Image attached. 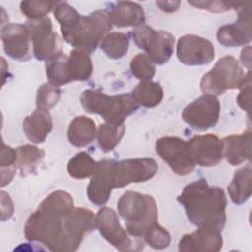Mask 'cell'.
<instances>
[{
  "instance_id": "1",
  "label": "cell",
  "mask_w": 252,
  "mask_h": 252,
  "mask_svg": "<svg viewBox=\"0 0 252 252\" xmlns=\"http://www.w3.org/2000/svg\"><path fill=\"white\" fill-rule=\"evenodd\" d=\"M96 228L95 216L86 208H75L72 196L63 190L50 193L27 220L24 232L56 252L76 251L86 232Z\"/></svg>"
},
{
  "instance_id": "2",
  "label": "cell",
  "mask_w": 252,
  "mask_h": 252,
  "mask_svg": "<svg viewBox=\"0 0 252 252\" xmlns=\"http://www.w3.org/2000/svg\"><path fill=\"white\" fill-rule=\"evenodd\" d=\"M177 200L194 225L222 230L227 205L222 188L210 186L206 179L201 178L186 185Z\"/></svg>"
},
{
  "instance_id": "3",
  "label": "cell",
  "mask_w": 252,
  "mask_h": 252,
  "mask_svg": "<svg viewBox=\"0 0 252 252\" xmlns=\"http://www.w3.org/2000/svg\"><path fill=\"white\" fill-rule=\"evenodd\" d=\"M117 210L127 232L135 238L144 239L158 224L157 203L151 195L126 191L117 202Z\"/></svg>"
},
{
  "instance_id": "4",
  "label": "cell",
  "mask_w": 252,
  "mask_h": 252,
  "mask_svg": "<svg viewBox=\"0 0 252 252\" xmlns=\"http://www.w3.org/2000/svg\"><path fill=\"white\" fill-rule=\"evenodd\" d=\"M80 101L87 112L98 114L105 122L115 125L124 124V120L139 107L129 93L108 95L91 89L82 93Z\"/></svg>"
},
{
  "instance_id": "5",
  "label": "cell",
  "mask_w": 252,
  "mask_h": 252,
  "mask_svg": "<svg viewBox=\"0 0 252 252\" xmlns=\"http://www.w3.org/2000/svg\"><path fill=\"white\" fill-rule=\"evenodd\" d=\"M111 28L108 11L96 10L88 16H81L73 28L61 32L66 42L77 49L91 53L96 49L99 41Z\"/></svg>"
},
{
  "instance_id": "6",
  "label": "cell",
  "mask_w": 252,
  "mask_h": 252,
  "mask_svg": "<svg viewBox=\"0 0 252 252\" xmlns=\"http://www.w3.org/2000/svg\"><path fill=\"white\" fill-rule=\"evenodd\" d=\"M250 79V71L244 74L239 62L230 55L221 57L201 80V91L205 94L220 95L227 90L241 89Z\"/></svg>"
},
{
  "instance_id": "7",
  "label": "cell",
  "mask_w": 252,
  "mask_h": 252,
  "mask_svg": "<svg viewBox=\"0 0 252 252\" xmlns=\"http://www.w3.org/2000/svg\"><path fill=\"white\" fill-rule=\"evenodd\" d=\"M131 34L135 44L146 51L153 63L162 65L170 59L175 38L169 32L156 31L147 25H141L136 27Z\"/></svg>"
},
{
  "instance_id": "8",
  "label": "cell",
  "mask_w": 252,
  "mask_h": 252,
  "mask_svg": "<svg viewBox=\"0 0 252 252\" xmlns=\"http://www.w3.org/2000/svg\"><path fill=\"white\" fill-rule=\"evenodd\" d=\"M158 171V164L150 158H127L111 162V179L113 188H122L131 183L150 180Z\"/></svg>"
},
{
  "instance_id": "9",
  "label": "cell",
  "mask_w": 252,
  "mask_h": 252,
  "mask_svg": "<svg viewBox=\"0 0 252 252\" xmlns=\"http://www.w3.org/2000/svg\"><path fill=\"white\" fill-rule=\"evenodd\" d=\"M29 30L32 52L38 60H49L63 53L58 34L52 30V23L48 17L38 20H29L25 24Z\"/></svg>"
},
{
  "instance_id": "10",
  "label": "cell",
  "mask_w": 252,
  "mask_h": 252,
  "mask_svg": "<svg viewBox=\"0 0 252 252\" xmlns=\"http://www.w3.org/2000/svg\"><path fill=\"white\" fill-rule=\"evenodd\" d=\"M157 154L178 175L191 173L196 164L192 159L188 141L179 137H161L156 142Z\"/></svg>"
},
{
  "instance_id": "11",
  "label": "cell",
  "mask_w": 252,
  "mask_h": 252,
  "mask_svg": "<svg viewBox=\"0 0 252 252\" xmlns=\"http://www.w3.org/2000/svg\"><path fill=\"white\" fill-rule=\"evenodd\" d=\"M95 224L102 237L119 251H137L144 248V245L133 243L121 226L116 213L110 208L103 207L97 212Z\"/></svg>"
},
{
  "instance_id": "12",
  "label": "cell",
  "mask_w": 252,
  "mask_h": 252,
  "mask_svg": "<svg viewBox=\"0 0 252 252\" xmlns=\"http://www.w3.org/2000/svg\"><path fill=\"white\" fill-rule=\"evenodd\" d=\"M220 112L219 99L214 95L204 94L183 109L182 118L193 129L206 131L217 124Z\"/></svg>"
},
{
  "instance_id": "13",
  "label": "cell",
  "mask_w": 252,
  "mask_h": 252,
  "mask_svg": "<svg viewBox=\"0 0 252 252\" xmlns=\"http://www.w3.org/2000/svg\"><path fill=\"white\" fill-rule=\"evenodd\" d=\"M176 54L184 65L201 66L214 60L215 48L207 38L195 34H185L178 39Z\"/></svg>"
},
{
  "instance_id": "14",
  "label": "cell",
  "mask_w": 252,
  "mask_h": 252,
  "mask_svg": "<svg viewBox=\"0 0 252 252\" xmlns=\"http://www.w3.org/2000/svg\"><path fill=\"white\" fill-rule=\"evenodd\" d=\"M5 53L13 59L27 61L31 58V36L26 25L9 23L1 30Z\"/></svg>"
},
{
  "instance_id": "15",
  "label": "cell",
  "mask_w": 252,
  "mask_h": 252,
  "mask_svg": "<svg viewBox=\"0 0 252 252\" xmlns=\"http://www.w3.org/2000/svg\"><path fill=\"white\" fill-rule=\"evenodd\" d=\"M248 3H243L237 11L238 19L236 22L220 27L217 32L219 43L226 47L245 45L251 41V13Z\"/></svg>"
},
{
  "instance_id": "16",
  "label": "cell",
  "mask_w": 252,
  "mask_h": 252,
  "mask_svg": "<svg viewBox=\"0 0 252 252\" xmlns=\"http://www.w3.org/2000/svg\"><path fill=\"white\" fill-rule=\"evenodd\" d=\"M190 154L195 164L211 167L222 159L221 141L213 134L197 135L188 141Z\"/></svg>"
},
{
  "instance_id": "17",
  "label": "cell",
  "mask_w": 252,
  "mask_h": 252,
  "mask_svg": "<svg viewBox=\"0 0 252 252\" xmlns=\"http://www.w3.org/2000/svg\"><path fill=\"white\" fill-rule=\"evenodd\" d=\"M221 231L210 227H198L184 234L178 243L180 252H217L222 248Z\"/></svg>"
},
{
  "instance_id": "18",
  "label": "cell",
  "mask_w": 252,
  "mask_h": 252,
  "mask_svg": "<svg viewBox=\"0 0 252 252\" xmlns=\"http://www.w3.org/2000/svg\"><path fill=\"white\" fill-rule=\"evenodd\" d=\"M111 162L112 160L104 159L97 162L96 169L92 175L91 181L87 187L89 200L96 205H105L113 189L111 179Z\"/></svg>"
},
{
  "instance_id": "19",
  "label": "cell",
  "mask_w": 252,
  "mask_h": 252,
  "mask_svg": "<svg viewBox=\"0 0 252 252\" xmlns=\"http://www.w3.org/2000/svg\"><path fill=\"white\" fill-rule=\"evenodd\" d=\"M251 131L240 135H230L221 140L222 155L233 166L240 165L251 158Z\"/></svg>"
},
{
  "instance_id": "20",
  "label": "cell",
  "mask_w": 252,
  "mask_h": 252,
  "mask_svg": "<svg viewBox=\"0 0 252 252\" xmlns=\"http://www.w3.org/2000/svg\"><path fill=\"white\" fill-rule=\"evenodd\" d=\"M52 117L45 109L36 108L23 120V131L27 139L34 144L43 143L52 130Z\"/></svg>"
},
{
  "instance_id": "21",
  "label": "cell",
  "mask_w": 252,
  "mask_h": 252,
  "mask_svg": "<svg viewBox=\"0 0 252 252\" xmlns=\"http://www.w3.org/2000/svg\"><path fill=\"white\" fill-rule=\"evenodd\" d=\"M108 13L112 26L118 28L139 27L145 23V12L135 2L119 1L112 6Z\"/></svg>"
},
{
  "instance_id": "22",
  "label": "cell",
  "mask_w": 252,
  "mask_h": 252,
  "mask_svg": "<svg viewBox=\"0 0 252 252\" xmlns=\"http://www.w3.org/2000/svg\"><path fill=\"white\" fill-rule=\"evenodd\" d=\"M96 135L95 122L85 115L75 117L71 121L67 132L69 143L78 148L91 144Z\"/></svg>"
},
{
  "instance_id": "23",
  "label": "cell",
  "mask_w": 252,
  "mask_h": 252,
  "mask_svg": "<svg viewBox=\"0 0 252 252\" xmlns=\"http://www.w3.org/2000/svg\"><path fill=\"white\" fill-rule=\"evenodd\" d=\"M251 164L239 168L234 172L233 178L227 186L231 201L236 205L245 203L251 196Z\"/></svg>"
},
{
  "instance_id": "24",
  "label": "cell",
  "mask_w": 252,
  "mask_h": 252,
  "mask_svg": "<svg viewBox=\"0 0 252 252\" xmlns=\"http://www.w3.org/2000/svg\"><path fill=\"white\" fill-rule=\"evenodd\" d=\"M138 105L152 108L158 105L163 98L161 86L153 81H141L131 93Z\"/></svg>"
},
{
  "instance_id": "25",
  "label": "cell",
  "mask_w": 252,
  "mask_h": 252,
  "mask_svg": "<svg viewBox=\"0 0 252 252\" xmlns=\"http://www.w3.org/2000/svg\"><path fill=\"white\" fill-rule=\"evenodd\" d=\"M16 151L17 166L23 176L34 173L45 157V152L42 149L30 144L20 146Z\"/></svg>"
},
{
  "instance_id": "26",
  "label": "cell",
  "mask_w": 252,
  "mask_h": 252,
  "mask_svg": "<svg viewBox=\"0 0 252 252\" xmlns=\"http://www.w3.org/2000/svg\"><path fill=\"white\" fill-rule=\"evenodd\" d=\"M71 81H87L93 73V63L89 54L81 49H73L67 59Z\"/></svg>"
},
{
  "instance_id": "27",
  "label": "cell",
  "mask_w": 252,
  "mask_h": 252,
  "mask_svg": "<svg viewBox=\"0 0 252 252\" xmlns=\"http://www.w3.org/2000/svg\"><path fill=\"white\" fill-rule=\"evenodd\" d=\"M100 48L110 59H120L128 51L129 36L123 32H108L101 41Z\"/></svg>"
},
{
  "instance_id": "28",
  "label": "cell",
  "mask_w": 252,
  "mask_h": 252,
  "mask_svg": "<svg viewBox=\"0 0 252 252\" xmlns=\"http://www.w3.org/2000/svg\"><path fill=\"white\" fill-rule=\"evenodd\" d=\"M67 59L68 56L63 52L46 61V77L50 85L59 87L72 82L67 68Z\"/></svg>"
},
{
  "instance_id": "29",
  "label": "cell",
  "mask_w": 252,
  "mask_h": 252,
  "mask_svg": "<svg viewBox=\"0 0 252 252\" xmlns=\"http://www.w3.org/2000/svg\"><path fill=\"white\" fill-rule=\"evenodd\" d=\"M97 166L92 157L86 152L76 154L67 164V171L70 176L76 179H84L92 176Z\"/></svg>"
},
{
  "instance_id": "30",
  "label": "cell",
  "mask_w": 252,
  "mask_h": 252,
  "mask_svg": "<svg viewBox=\"0 0 252 252\" xmlns=\"http://www.w3.org/2000/svg\"><path fill=\"white\" fill-rule=\"evenodd\" d=\"M124 132V124L115 125L107 122L100 124L97 130V141L101 151L105 153L112 151L119 144Z\"/></svg>"
},
{
  "instance_id": "31",
  "label": "cell",
  "mask_w": 252,
  "mask_h": 252,
  "mask_svg": "<svg viewBox=\"0 0 252 252\" xmlns=\"http://www.w3.org/2000/svg\"><path fill=\"white\" fill-rule=\"evenodd\" d=\"M0 167L1 187H4L12 181L17 169V151L5 143H2Z\"/></svg>"
},
{
  "instance_id": "32",
  "label": "cell",
  "mask_w": 252,
  "mask_h": 252,
  "mask_svg": "<svg viewBox=\"0 0 252 252\" xmlns=\"http://www.w3.org/2000/svg\"><path fill=\"white\" fill-rule=\"evenodd\" d=\"M58 3L54 1H23L20 4V9L29 20H38L46 17Z\"/></svg>"
},
{
  "instance_id": "33",
  "label": "cell",
  "mask_w": 252,
  "mask_h": 252,
  "mask_svg": "<svg viewBox=\"0 0 252 252\" xmlns=\"http://www.w3.org/2000/svg\"><path fill=\"white\" fill-rule=\"evenodd\" d=\"M130 70L132 74L141 81H152L156 73L154 63L144 53H139L132 58Z\"/></svg>"
},
{
  "instance_id": "34",
  "label": "cell",
  "mask_w": 252,
  "mask_h": 252,
  "mask_svg": "<svg viewBox=\"0 0 252 252\" xmlns=\"http://www.w3.org/2000/svg\"><path fill=\"white\" fill-rule=\"evenodd\" d=\"M53 14L60 25L61 31H66L73 28L81 17V15L66 2H59L54 8Z\"/></svg>"
},
{
  "instance_id": "35",
  "label": "cell",
  "mask_w": 252,
  "mask_h": 252,
  "mask_svg": "<svg viewBox=\"0 0 252 252\" xmlns=\"http://www.w3.org/2000/svg\"><path fill=\"white\" fill-rule=\"evenodd\" d=\"M61 91L58 87L52 86L49 83L41 85L36 94V108L48 110L55 106L60 98Z\"/></svg>"
},
{
  "instance_id": "36",
  "label": "cell",
  "mask_w": 252,
  "mask_h": 252,
  "mask_svg": "<svg viewBox=\"0 0 252 252\" xmlns=\"http://www.w3.org/2000/svg\"><path fill=\"white\" fill-rule=\"evenodd\" d=\"M143 240L154 249H164L170 244V234L158 223Z\"/></svg>"
},
{
  "instance_id": "37",
  "label": "cell",
  "mask_w": 252,
  "mask_h": 252,
  "mask_svg": "<svg viewBox=\"0 0 252 252\" xmlns=\"http://www.w3.org/2000/svg\"><path fill=\"white\" fill-rule=\"evenodd\" d=\"M188 3L198 9L208 10L214 13L227 12L230 9L237 10L241 3L239 2H224V1H188Z\"/></svg>"
},
{
  "instance_id": "38",
  "label": "cell",
  "mask_w": 252,
  "mask_h": 252,
  "mask_svg": "<svg viewBox=\"0 0 252 252\" xmlns=\"http://www.w3.org/2000/svg\"><path fill=\"white\" fill-rule=\"evenodd\" d=\"M237 103L241 109L250 113L251 108V79H249L241 88L237 95Z\"/></svg>"
},
{
  "instance_id": "39",
  "label": "cell",
  "mask_w": 252,
  "mask_h": 252,
  "mask_svg": "<svg viewBox=\"0 0 252 252\" xmlns=\"http://www.w3.org/2000/svg\"><path fill=\"white\" fill-rule=\"evenodd\" d=\"M1 220L3 221L7 219H10L14 212L13 202L10 196L4 191H1Z\"/></svg>"
},
{
  "instance_id": "40",
  "label": "cell",
  "mask_w": 252,
  "mask_h": 252,
  "mask_svg": "<svg viewBox=\"0 0 252 252\" xmlns=\"http://www.w3.org/2000/svg\"><path fill=\"white\" fill-rule=\"evenodd\" d=\"M156 4L160 10L167 13H172L179 8L180 1H157Z\"/></svg>"
},
{
  "instance_id": "41",
  "label": "cell",
  "mask_w": 252,
  "mask_h": 252,
  "mask_svg": "<svg viewBox=\"0 0 252 252\" xmlns=\"http://www.w3.org/2000/svg\"><path fill=\"white\" fill-rule=\"evenodd\" d=\"M240 60L242 62V65L246 67L248 70H250L251 66V46H246L242 49L241 55H240Z\"/></svg>"
}]
</instances>
